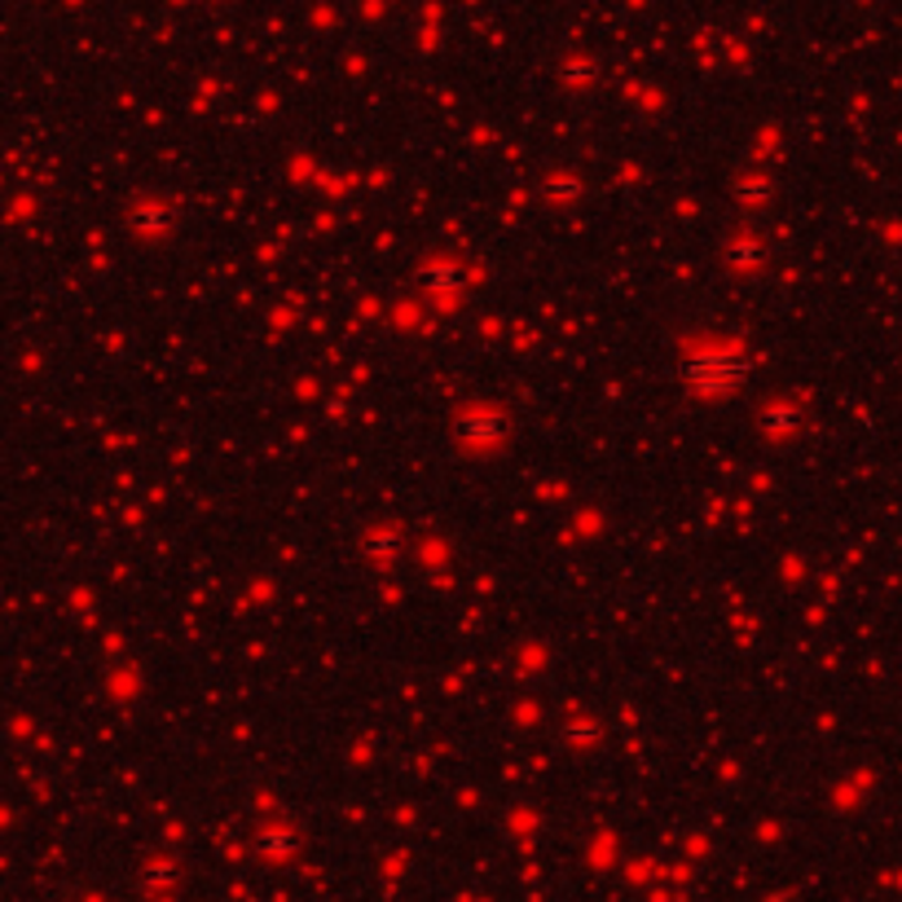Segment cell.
<instances>
[{"instance_id":"obj_1","label":"cell","mask_w":902,"mask_h":902,"mask_svg":"<svg viewBox=\"0 0 902 902\" xmlns=\"http://www.w3.org/2000/svg\"><path fill=\"white\" fill-rule=\"evenodd\" d=\"M748 353L739 349H701L683 361V383L696 392V396H730L744 379H748Z\"/></svg>"},{"instance_id":"obj_2","label":"cell","mask_w":902,"mask_h":902,"mask_svg":"<svg viewBox=\"0 0 902 902\" xmlns=\"http://www.w3.org/2000/svg\"><path fill=\"white\" fill-rule=\"evenodd\" d=\"M511 427H516V423H511V414H507L502 405H467V409L454 414V440H458L463 449H471V454H485V449L507 445Z\"/></svg>"},{"instance_id":"obj_3","label":"cell","mask_w":902,"mask_h":902,"mask_svg":"<svg viewBox=\"0 0 902 902\" xmlns=\"http://www.w3.org/2000/svg\"><path fill=\"white\" fill-rule=\"evenodd\" d=\"M405 529L401 525H370L365 533H361L357 550L361 559L370 563V568H396L401 559H405Z\"/></svg>"},{"instance_id":"obj_4","label":"cell","mask_w":902,"mask_h":902,"mask_svg":"<svg viewBox=\"0 0 902 902\" xmlns=\"http://www.w3.org/2000/svg\"><path fill=\"white\" fill-rule=\"evenodd\" d=\"M806 401H797V396H779V401H770L766 409H761V432L770 436V440H788V436H797L801 427H806Z\"/></svg>"},{"instance_id":"obj_5","label":"cell","mask_w":902,"mask_h":902,"mask_svg":"<svg viewBox=\"0 0 902 902\" xmlns=\"http://www.w3.org/2000/svg\"><path fill=\"white\" fill-rule=\"evenodd\" d=\"M463 278H467V269L454 256H432L427 265H418V287L432 296H458Z\"/></svg>"},{"instance_id":"obj_6","label":"cell","mask_w":902,"mask_h":902,"mask_svg":"<svg viewBox=\"0 0 902 902\" xmlns=\"http://www.w3.org/2000/svg\"><path fill=\"white\" fill-rule=\"evenodd\" d=\"M251 850L260 854V859H273V863H282V859H291L296 850H300V832L291 828V823H260L256 828V837H251Z\"/></svg>"},{"instance_id":"obj_7","label":"cell","mask_w":902,"mask_h":902,"mask_svg":"<svg viewBox=\"0 0 902 902\" xmlns=\"http://www.w3.org/2000/svg\"><path fill=\"white\" fill-rule=\"evenodd\" d=\"M173 207L168 203H159V198H142V203H133V211H128V229L137 234V238H164L168 229H173Z\"/></svg>"},{"instance_id":"obj_8","label":"cell","mask_w":902,"mask_h":902,"mask_svg":"<svg viewBox=\"0 0 902 902\" xmlns=\"http://www.w3.org/2000/svg\"><path fill=\"white\" fill-rule=\"evenodd\" d=\"M766 260H770V247L757 234H735L726 242V269H735V273H757V269H766Z\"/></svg>"},{"instance_id":"obj_9","label":"cell","mask_w":902,"mask_h":902,"mask_svg":"<svg viewBox=\"0 0 902 902\" xmlns=\"http://www.w3.org/2000/svg\"><path fill=\"white\" fill-rule=\"evenodd\" d=\"M559 735L568 739V748H594V744H603L608 726L594 718L590 709H568V714L559 718Z\"/></svg>"},{"instance_id":"obj_10","label":"cell","mask_w":902,"mask_h":902,"mask_svg":"<svg viewBox=\"0 0 902 902\" xmlns=\"http://www.w3.org/2000/svg\"><path fill=\"white\" fill-rule=\"evenodd\" d=\"M541 194H546V203H554V207H577V203L585 198V177L572 173V168H554V173L541 177Z\"/></svg>"},{"instance_id":"obj_11","label":"cell","mask_w":902,"mask_h":902,"mask_svg":"<svg viewBox=\"0 0 902 902\" xmlns=\"http://www.w3.org/2000/svg\"><path fill=\"white\" fill-rule=\"evenodd\" d=\"M730 198H735L739 207H766V203L775 198V180L766 177V173H735Z\"/></svg>"},{"instance_id":"obj_12","label":"cell","mask_w":902,"mask_h":902,"mask_svg":"<svg viewBox=\"0 0 902 902\" xmlns=\"http://www.w3.org/2000/svg\"><path fill=\"white\" fill-rule=\"evenodd\" d=\"M559 80H563L568 89H585V84H594V80H599V58H590V53H572V58H563V62H559Z\"/></svg>"}]
</instances>
